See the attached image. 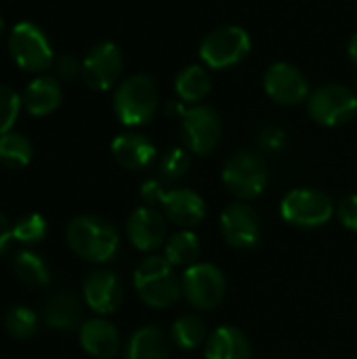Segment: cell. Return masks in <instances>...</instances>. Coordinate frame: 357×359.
<instances>
[{"mask_svg":"<svg viewBox=\"0 0 357 359\" xmlns=\"http://www.w3.org/2000/svg\"><path fill=\"white\" fill-rule=\"evenodd\" d=\"M21 101L32 116H48L61 105V84L55 76H38L25 86Z\"/></svg>","mask_w":357,"mask_h":359,"instance_id":"17","label":"cell"},{"mask_svg":"<svg viewBox=\"0 0 357 359\" xmlns=\"http://www.w3.org/2000/svg\"><path fill=\"white\" fill-rule=\"evenodd\" d=\"M282 217L297 227H320L332 219V200L318 189H295L282 200Z\"/></svg>","mask_w":357,"mask_h":359,"instance_id":"8","label":"cell"},{"mask_svg":"<svg viewBox=\"0 0 357 359\" xmlns=\"http://www.w3.org/2000/svg\"><path fill=\"white\" fill-rule=\"evenodd\" d=\"M265 90L282 105H297L307 97L309 86L305 76L295 65L274 63L265 74Z\"/></svg>","mask_w":357,"mask_h":359,"instance_id":"14","label":"cell"},{"mask_svg":"<svg viewBox=\"0 0 357 359\" xmlns=\"http://www.w3.org/2000/svg\"><path fill=\"white\" fill-rule=\"evenodd\" d=\"M206 359H252L250 343L238 328L221 326L206 343Z\"/></svg>","mask_w":357,"mask_h":359,"instance_id":"21","label":"cell"},{"mask_svg":"<svg viewBox=\"0 0 357 359\" xmlns=\"http://www.w3.org/2000/svg\"><path fill=\"white\" fill-rule=\"evenodd\" d=\"M164 257L170 265H181V267H191L196 265L200 257V240L191 231H179L175 233L164 248Z\"/></svg>","mask_w":357,"mask_h":359,"instance_id":"25","label":"cell"},{"mask_svg":"<svg viewBox=\"0 0 357 359\" xmlns=\"http://www.w3.org/2000/svg\"><path fill=\"white\" fill-rule=\"evenodd\" d=\"M13 271L23 284H27L32 288H44L50 284V269H48L46 261L32 250H21L15 255Z\"/></svg>","mask_w":357,"mask_h":359,"instance_id":"23","label":"cell"},{"mask_svg":"<svg viewBox=\"0 0 357 359\" xmlns=\"http://www.w3.org/2000/svg\"><path fill=\"white\" fill-rule=\"evenodd\" d=\"M206 324L198 316H181L173 326V339L181 349H198L204 343Z\"/></svg>","mask_w":357,"mask_h":359,"instance_id":"27","label":"cell"},{"mask_svg":"<svg viewBox=\"0 0 357 359\" xmlns=\"http://www.w3.org/2000/svg\"><path fill=\"white\" fill-rule=\"evenodd\" d=\"M349 57H351V61L357 65V32L353 34L351 42H349Z\"/></svg>","mask_w":357,"mask_h":359,"instance_id":"36","label":"cell"},{"mask_svg":"<svg viewBox=\"0 0 357 359\" xmlns=\"http://www.w3.org/2000/svg\"><path fill=\"white\" fill-rule=\"evenodd\" d=\"M309 114L324 126H339L357 114L356 93L343 84H326L309 99Z\"/></svg>","mask_w":357,"mask_h":359,"instance_id":"10","label":"cell"},{"mask_svg":"<svg viewBox=\"0 0 357 359\" xmlns=\"http://www.w3.org/2000/svg\"><path fill=\"white\" fill-rule=\"evenodd\" d=\"M55 78L63 82H78L82 78V61L74 55H61L53 63Z\"/></svg>","mask_w":357,"mask_h":359,"instance_id":"32","label":"cell"},{"mask_svg":"<svg viewBox=\"0 0 357 359\" xmlns=\"http://www.w3.org/2000/svg\"><path fill=\"white\" fill-rule=\"evenodd\" d=\"M11 238H13V227L8 225V221H6V217L0 212V255L8 248V242H11Z\"/></svg>","mask_w":357,"mask_h":359,"instance_id":"35","label":"cell"},{"mask_svg":"<svg viewBox=\"0 0 357 359\" xmlns=\"http://www.w3.org/2000/svg\"><path fill=\"white\" fill-rule=\"evenodd\" d=\"M82 320V303L72 290H59L44 305V322L55 330H76Z\"/></svg>","mask_w":357,"mask_h":359,"instance_id":"18","label":"cell"},{"mask_svg":"<svg viewBox=\"0 0 357 359\" xmlns=\"http://www.w3.org/2000/svg\"><path fill=\"white\" fill-rule=\"evenodd\" d=\"M135 288L141 301L149 307L164 309L179 301L183 286L173 273L166 257H149L135 271Z\"/></svg>","mask_w":357,"mask_h":359,"instance_id":"2","label":"cell"},{"mask_svg":"<svg viewBox=\"0 0 357 359\" xmlns=\"http://www.w3.org/2000/svg\"><path fill=\"white\" fill-rule=\"evenodd\" d=\"M4 29H6V25H4V19L0 17V40H2V36H4Z\"/></svg>","mask_w":357,"mask_h":359,"instance_id":"37","label":"cell"},{"mask_svg":"<svg viewBox=\"0 0 357 359\" xmlns=\"http://www.w3.org/2000/svg\"><path fill=\"white\" fill-rule=\"evenodd\" d=\"M158 107V88L156 82L145 76L137 74L126 78L116 95H114V109L122 124L126 126H141L151 120Z\"/></svg>","mask_w":357,"mask_h":359,"instance_id":"3","label":"cell"},{"mask_svg":"<svg viewBox=\"0 0 357 359\" xmlns=\"http://www.w3.org/2000/svg\"><path fill=\"white\" fill-rule=\"evenodd\" d=\"M67 244L69 248L93 263H105L112 261L120 248L118 231L112 223L99 217H76L67 225Z\"/></svg>","mask_w":357,"mask_h":359,"instance_id":"1","label":"cell"},{"mask_svg":"<svg viewBox=\"0 0 357 359\" xmlns=\"http://www.w3.org/2000/svg\"><path fill=\"white\" fill-rule=\"evenodd\" d=\"M44 236H46V221L36 212L21 217L13 225V240L21 244H38Z\"/></svg>","mask_w":357,"mask_h":359,"instance_id":"30","label":"cell"},{"mask_svg":"<svg viewBox=\"0 0 357 359\" xmlns=\"http://www.w3.org/2000/svg\"><path fill=\"white\" fill-rule=\"evenodd\" d=\"M126 231L135 248L145 252L156 250L166 240V221L156 208L143 206L133 210L126 223Z\"/></svg>","mask_w":357,"mask_h":359,"instance_id":"15","label":"cell"},{"mask_svg":"<svg viewBox=\"0 0 357 359\" xmlns=\"http://www.w3.org/2000/svg\"><path fill=\"white\" fill-rule=\"evenodd\" d=\"M160 170L168 179H179L181 175H185L189 170V156H187V151L181 149V147H175V149L166 151V156L160 162Z\"/></svg>","mask_w":357,"mask_h":359,"instance_id":"31","label":"cell"},{"mask_svg":"<svg viewBox=\"0 0 357 359\" xmlns=\"http://www.w3.org/2000/svg\"><path fill=\"white\" fill-rule=\"evenodd\" d=\"M8 55L25 72L40 74L55 63L53 46L42 27L32 21H19L8 36Z\"/></svg>","mask_w":357,"mask_h":359,"instance_id":"4","label":"cell"},{"mask_svg":"<svg viewBox=\"0 0 357 359\" xmlns=\"http://www.w3.org/2000/svg\"><path fill=\"white\" fill-rule=\"evenodd\" d=\"M80 343L88 355L97 359L116 358L120 349L118 330L105 320H90L80 326Z\"/></svg>","mask_w":357,"mask_h":359,"instance_id":"19","label":"cell"},{"mask_svg":"<svg viewBox=\"0 0 357 359\" xmlns=\"http://www.w3.org/2000/svg\"><path fill=\"white\" fill-rule=\"evenodd\" d=\"M122 72V53L114 42L95 44L82 59V80L95 90H107Z\"/></svg>","mask_w":357,"mask_h":359,"instance_id":"12","label":"cell"},{"mask_svg":"<svg viewBox=\"0 0 357 359\" xmlns=\"http://www.w3.org/2000/svg\"><path fill=\"white\" fill-rule=\"evenodd\" d=\"M221 118L208 105L185 109L183 114V139L194 154H210L221 141Z\"/></svg>","mask_w":357,"mask_h":359,"instance_id":"11","label":"cell"},{"mask_svg":"<svg viewBox=\"0 0 357 359\" xmlns=\"http://www.w3.org/2000/svg\"><path fill=\"white\" fill-rule=\"evenodd\" d=\"M221 233L231 248H255L261 240L259 215L248 204H229L221 215Z\"/></svg>","mask_w":357,"mask_h":359,"instance_id":"13","label":"cell"},{"mask_svg":"<svg viewBox=\"0 0 357 359\" xmlns=\"http://www.w3.org/2000/svg\"><path fill=\"white\" fill-rule=\"evenodd\" d=\"M82 292L86 305L101 316L114 313L122 303V282L112 271H93L84 280Z\"/></svg>","mask_w":357,"mask_h":359,"instance_id":"16","label":"cell"},{"mask_svg":"<svg viewBox=\"0 0 357 359\" xmlns=\"http://www.w3.org/2000/svg\"><path fill=\"white\" fill-rule=\"evenodd\" d=\"M112 154L120 166L128 170H139L145 168L156 158V147L147 137L137 133H126L114 139Z\"/></svg>","mask_w":357,"mask_h":359,"instance_id":"20","label":"cell"},{"mask_svg":"<svg viewBox=\"0 0 357 359\" xmlns=\"http://www.w3.org/2000/svg\"><path fill=\"white\" fill-rule=\"evenodd\" d=\"M4 326H6V332L13 339L25 341V339H32L38 332V316L29 307L17 305V307L6 311Z\"/></svg>","mask_w":357,"mask_h":359,"instance_id":"28","label":"cell"},{"mask_svg":"<svg viewBox=\"0 0 357 359\" xmlns=\"http://www.w3.org/2000/svg\"><path fill=\"white\" fill-rule=\"evenodd\" d=\"M223 183L242 200L259 198L269 183L267 164L252 151H238L223 166Z\"/></svg>","mask_w":357,"mask_h":359,"instance_id":"6","label":"cell"},{"mask_svg":"<svg viewBox=\"0 0 357 359\" xmlns=\"http://www.w3.org/2000/svg\"><path fill=\"white\" fill-rule=\"evenodd\" d=\"M141 196L151 206L162 204L166 217L181 227H194L206 215L204 200L191 189H170L168 191L158 181H147L141 189Z\"/></svg>","mask_w":357,"mask_h":359,"instance_id":"5","label":"cell"},{"mask_svg":"<svg viewBox=\"0 0 357 359\" xmlns=\"http://www.w3.org/2000/svg\"><path fill=\"white\" fill-rule=\"evenodd\" d=\"M175 88L181 101L196 103L210 93V76L200 65H187L185 69L179 72L175 80Z\"/></svg>","mask_w":357,"mask_h":359,"instance_id":"24","label":"cell"},{"mask_svg":"<svg viewBox=\"0 0 357 359\" xmlns=\"http://www.w3.org/2000/svg\"><path fill=\"white\" fill-rule=\"evenodd\" d=\"M170 345L160 328L145 326L137 330L128 343L126 359H168Z\"/></svg>","mask_w":357,"mask_h":359,"instance_id":"22","label":"cell"},{"mask_svg":"<svg viewBox=\"0 0 357 359\" xmlns=\"http://www.w3.org/2000/svg\"><path fill=\"white\" fill-rule=\"evenodd\" d=\"M284 143H286V135L278 126H267L261 133V145L269 151H280L284 147Z\"/></svg>","mask_w":357,"mask_h":359,"instance_id":"34","label":"cell"},{"mask_svg":"<svg viewBox=\"0 0 357 359\" xmlns=\"http://www.w3.org/2000/svg\"><path fill=\"white\" fill-rule=\"evenodd\" d=\"M250 50V36L244 27L223 25L213 29L200 44V57L210 67H231Z\"/></svg>","mask_w":357,"mask_h":359,"instance_id":"7","label":"cell"},{"mask_svg":"<svg viewBox=\"0 0 357 359\" xmlns=\"http://www.w3.org/2000/svg\"><path fill=\"white\" fill-rule=\"evenodd\" d=\"M21 107H23L21 95L17 90H13L11 86L0 84V137L11 133Z\"/></svg>","mask_w":357,"mask_h":359,"instance_id":"29","label":"cell"},{"mask_svg":"<svg viewBox=\"0 0 357 359\" xmlns=\"http://www.w3.org/2000/svg\"><path fill=\"white\" fill-rule=\"evenodd\" d=\"M339 219L341 223L351 229V231H357V196H347L341 206H339Z\"/></svg>","mask_w":357,"mask_h":359,"instance_id":"33","label":"cell"},{"mask_svg":"<svg viewBox=\"0 0 357 359\" xmlns=\"http://www.w3.org/2000/svg\"><path fill=\"white\" fill-rule=\"evenodd\" d=\"M32 143L21 133H6L0 137V162L6 168H23L32 160Z\"/></svg>","mask_w":357,"mask_h":359,"instance_id":"26","label":"cell"},{"mask_svg":"<svg viewBox=\"0 0 357 359\" xmlns=\"http://www.w3.org/2000/svg\"><path fill=\"white\" fill-rule=\"evenodd\" d=\"M181 286L189 305L204 311L215 309L225 297V278L210 263H196L187 267Z\"/></svg>","mask_w":357,"mask_h":359,"instance_id":"9","label":"cell"}]
</instances>
